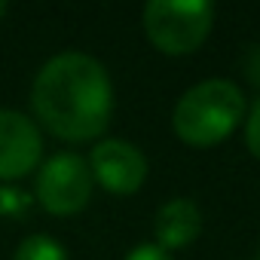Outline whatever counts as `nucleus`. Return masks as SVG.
<instances>
[{"label":"nucleus","instance_id":"obj_1","mask_svg":"<svg viewBox=\"0 0 260 260\" xmlns=\"http://www.w3.org/2000/svg\"><path fill=\"white\" fill-rule=\"evenodd\" d=\"M31 107L55 138H98L113 116V86L104 64L86 52L49 58L31 86Z\"/></svg>","mask_w":260,"mask_h":260},{"label":"nucleus","instance_id":"obj_2","mask_svg":"<svg viewBox=\"0 0 260 260\" xmlns=\"http://www.w3.org/2000/svg\"><path fill=\"white\" fill-rule=\"evenodd\" d=\"M245 116V95L230 80H205L181 95L172 113L175 135L190 147L226 141Z\"/></svg>","mask_w":260,"mask_h":260},{"label":"nucleus","instance_id":"obj_3","mask_svg":"<svg viewBox=\"0 0 260 260\" xmlns=\"http://www.w3.org/2000/svg\"><path fill=\"white\" fill-rule=\"evenodd\" d=\"M141 19L147 40L162 55H190L211 34L214 7L205 0H150Z\"/></svg>","mask_w":260,"mask_h":260},{"label":"nucleus","instance_id":"obj_4","mask_svg":"<svg viewBox=\"0 0 260 260\" xmlns=\"http://www.w3.org/2000/svg\"><path fill=\"white\" fill-rule=\"evenodd\" d=\"M92 172L89 162L77 153H58L37 172V202L49 214H77L92 199Z\"/></svg>","mask_w":260,"mask_h":260},{"label":"nucleus","instance_id":"obj_5","mask_svg":"<svg viewBox=\"0 0 260 260\" xmlns=\"http://www.w3.org/2000/svg\"><path fill=\"white\" fill-rule=\"evenodd\" d=\"M89 172H92V181H98L107 193L132 196L141 190V184L147 178V159L132 141L107 138L92 147Z\"/></svg>","mask_w":260,"mask_h":260},{"label":"nucleus","instance_id":"obj_6","mask_svg":"<svg viewBox=\"0 0 260 260\" xmlns=\"http://www.w3.org/2000/svg\"><path fill=\"white\" fill-rule=\"evenodd\" d=\"M43 138L34 119L19 110H0V181H19L37 169Z\"/></svg>","mask_w":260,"mask_h":260},{"label":"nucleus","instance_id":"obj_7","mask_svg":"<svg viewBox=\"0 0 260 260\" xmlns=\"http://www.w3.org/2000/svg\"><path fill=\"white\" fill-rule=\"evenodd\" d=\"M153 230H156V242L162 251H178V248H187L199 230H202V214H199V205L193 199H169L159 211H156V220H153Z\"/></svg>","mask_w":260,"mask_h":260},{"label":"nucleus","instance_id":"obj_8","mask_svg":"<svg viewBox=\"0 0 260 260\" xmlns=\"http://www.w3.org/2000/svg\"><path fill=\"white\" fill-rule=\"evenodd\" d=\"M13 260H68V251H64V245L58 239L37 233V236L22 239V245L16 248Z\"/></svg>","mask_w":260,"mask_h":260},{"label":"nucleus","instance_id":"obj_9","mask_svg":"<svg viewBox=\"0 0 260 260\" xmlns=\"http://www.w3.org/2000/svg\"><path fill=\"white\" fill-rule=\"evenodd\" d=\"M245 144L248 150L260 159V98L254 101L251 113H248V122H245Z\"/></svg>","mask_w":260,"mask_h":260},{"label":"nucleus","instance_id":"obj_10","mask_svg":"<svg viewBox=\"0 0 260 260\" xmlns=\"http://www.w3.org/2000/svg\"><path fill=\"white\" fill-rule=\"evenodd\" d=\"M242 71H245L248 83H254V86L260 89V43H254V46L245 49V55H242Z\"/></svg>","mask_w":260,"mask_h":260},{"label":"nucleus","instance_id":"obj_11","mask_svg":"<svg viewBox=\"0 0 260 260\" xmlns=\"http://www.w3.org/2000/svg\"><path fill=\"white\" fill-rule=\"evenodd\" d=\"M125 260H175L169 251H162L159 245H138L125 254Z\"/></svg>","mask_w":260,"mask_h":260},{"label":"nucleus","instance_id":"obj_12","mask_svg":"<svg viewBox=\"0 0 260 260\" xmlns=\"http://www.w3.org/2000/svg\"><path fill=\"white\" fill-rule=\"evenodd\" d=\"M7 16V4H0V19H4Z\"/></svg>","mask_w":260,"mask_h":260}]
</instances>
